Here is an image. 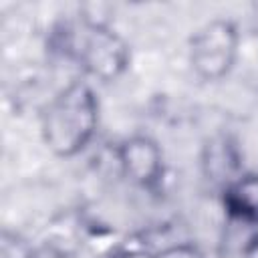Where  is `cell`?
<instances>
[{"label": "cell", "instance_id": "cell-9", "mask_svg": "<svg viewBox=\"0 0 258 258\" xmlns=\"http://www.w3.org/2000/svg\"><path fill=\"white\" fill-rule=\"evenodd\" d=\"M242 258H258V232H254L242 246Z\"/></svg>", "mask_w": 258, "mask_h": 258}, {"label": "cell", "instance_id": "cell-2", "mask_svg": "<svg viewBox=\"0 0 258 258\" xmlns=\"http://www.w3.org/2000/svg\"><path fill=\"white\" fill-rule=\"evenodd\" d=\"M60 54L99 81L119 79L129 64L127 42L105 22L81 16L54 32Z\"/></svg>", "mask_w": 258, "mask_h": 258}, {"label": "cell", "instance_id": "cell-3", "mask_svg": "<svg viewBox=\"0 0 258 258\" xmlns=\"http://www.w3.org/2000/svg\"><path fill=\"white\" fill-rule=\"evenodd\" d=\"M240 34L234 22L216 18L204 24L189 40V64L202 81L224 79L238 58Z\"/></svg>", "mask_w": 258, "mask_h": 258}, {"label": "cell", "instance_id": "cell-1", "mask_svg": "<svg viewBox=\"0 0 258 258\" xmlns=\"http://www.w3.org/2000/svg\"><path fill=\"white\" fill-rule=\"evenodd\" d=\"M99 125V101L93 87L75 81L60 89L42 111L40 131L46 147L58 157L81 153Z\"/></svg>", "mask_w": 258, "mask_h": 258}, {"label": "cell", "instance_id": "cell-4", "mask_svg": "<svg viewBox=\"0 0 258 258\" xmlns=\"http://www.w3.org/2000/svg\"><path fill=\"white\" fill-rule=\"evenodd\" d=\"M121 173L135 185L151 189L163 177V153L159 145L145 135L125 139L117 149Z\"/></svg>", "mask_w": 258, "mask_h": 258}, {"label": "cell", "instance_id": "cell-6", "mask_svg": "<svg viewBox=\"0 0 258 258\" xmlns=\"http://www.w3.org/2000/svg\"><path fill=\"white\" fill-rule=\"evenodd\" d=\"M202 165H204L206 177L212 183L220 185L222 189L242 175L240 173L242 159H240L238 147L228 137H216L206 145Z\"/></svg>", "mask_w": 258, "mask_h": 258}, {"label": "cell", "instance_id": "cell-8", "mask_svg": "<svg viewBox=\"0 0 258 258\" xmlns=\"http://www.w3.org/2000/svg\"><path fill=\"white\" fill-rule=\"evenodd\" d=\"M151 258H204V254L200 252L198 246L179 242V244H171V246L157 250L155 254H151Z\"/></svg>", "mask_w": 258, "mask_h": 258}, {"label": "cell", "instance_id": "cell-7", "mask_svg": "<svg viewBox=\"0 0 258 258\" xmlns=\"http://www.w3.org/2000/svg\"><path fill=\"white\" fill-rule=\"evenodd\" d=\"M2 258H34V252L22 238L4 232V236H2Z\"/></svg>", "mask_w": 258, "mask_h": 258}, {"label": "cell", "instance_id": "cell-5", "mask_svg": "<svg viewBox=\"0 0 258 258\" xmlns=\"http://www.w3.org/2000/svg\"><path fill=\"white\" fill-rule=\"evenodd\" d=\"M228 218L242 226H258V173H242L222 189Z\"/></svg>", "mask_w": 258, "mask_h": 258}]
</instances>
